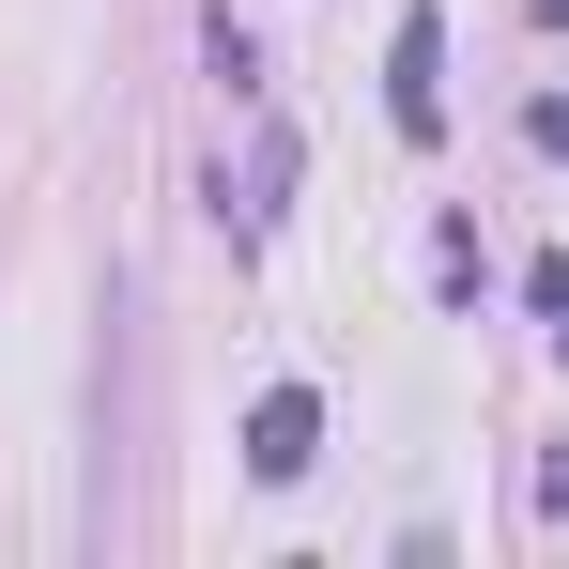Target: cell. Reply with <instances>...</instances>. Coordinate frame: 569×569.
Returning <instances> with one entry per match:
<instances>
[{"instance_id": "4", "label": "cell", "mask_w": 569, "mask_h": 569, "mask_svg": "<svg viewBox=\"0 0 569 569\" xmlns=\"http://www.w3.org/2000/svg\"><path fill=\"white\" fill-rule=\"evenodd\" d=\"M523 139H539V154H569V93H539V108H523Z\"/></svg>"}, {"instance_id": "3", "label": "cell", "mask_w": 569, "mask_h": 569, "mask_svg": "<svg viewBox=\"0 0 569 569\" xmlns=\"http://www.w3.org/2000/svg\"><path fill=\"white\" fill-rule=\"evenodd\" d=\"M278 200H292V139L262 123V154H247V200H231V231H278Z\"/></svg>"}, {"instance_id": "1", "label": "cell", "mask_w": 569, "mask_h": 569, "mask_svg": "<svg viewBox=\"0 0 569 569\" xmlns=\"http://www.w3.org/2000/svg\"><path fill=\"white\" fill-rule=\"evenodd\" d=\"M385 108H400V139H447V16H400V47H385Z\"/></svg>"}, {"instance_id": "5", "label": "cell", "mask_w": 569, "mask_h": 569, "mask_svg": "<svg viewBox=\"0 0 569 569\" xmlns=\"http://www.w3.org/2000/svg\"><path fill=\"white\" fill-rule=\"evenodd\" d=\"M539 323H555V339H569V262H539Z\"/></svg>"}, {"instance_id": "2", "label": "cell", "mask_w": 569, "mask_h": 569, "mask_svg": "<svg viewBox=\"0 0 569 569\" xmlns=\"http://www.w3.org/2000/svg\"><path fill=\"white\" fill-rule=\"evenodd\" d=\"M308 462H323V400H308V385H262V416H247V477L292 492Z\"/></svg>"}]
</instances>
